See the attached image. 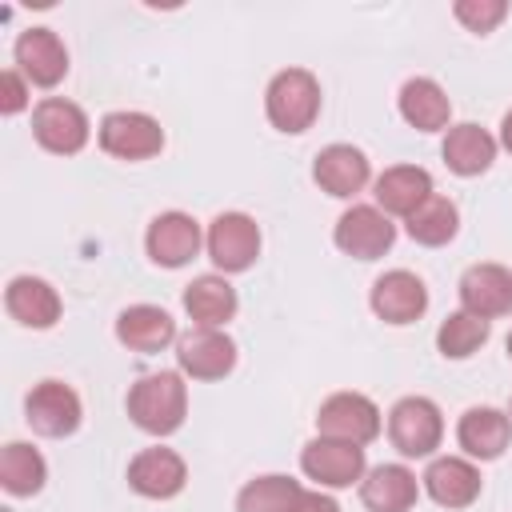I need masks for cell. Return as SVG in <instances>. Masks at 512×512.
<instances>
[{"mask_svg":"<svg viewBox=\"0 0 512 512\" xmlns=\"http://www.w3.org/2000/svg\"><path fill=\"white\" fill-rule=\"evenodd\" d=\"M368 180V160L352 144H332L316 156V184L332 196H352Z\"/></svg>","mask_w":512,"mask_h":512,"instance_id":"e0dca14e","label":"cell"},{"mask_svg":"<svg viewBox=\"0 0 512 512\" xmlns=\"http://www.w3.org/2000/svg\"><path fill=\"white\" fill-rule=\"evenodd\" d=\"M360 496L372 512H408L416 504V476L400 464H384L364 480Z\"/></svg>","mask_w":512,"mask_h":512,"instance_id":"7402d4cb","label":"cell"},{"mask_svg":"<svg viewBox=\"0 0 512 512\" xmlns=\"http://www.w3.org/2000/svg\"><path fill=\"white\" fill-rule=\"evenodd\" d=\"M452 232H456V208L444 196H428L408 216V236L420 244H444V240H452Z\"/></svg>","mask_w":512,"mask_h":512,"instance_id":"83f0119b","label":"cell"},{"mask_svg":"<svg viewBox=\"0 0 512 512\" xmlns=\"http://www.w3.org/2000/svg\"><path fill=\"white\" fill-rule=\"evenodd\" d=\"M128 484L144 496H176L184 488V460L168 448H148L128 464Z\"/></svg>","mask_w":512,"mask_h":512,"instance_id":"2e32d148","label":"cell"},{"mask_svg":"<svg viewBox=\"0 0 512 512\" xmlns=\"http://www.w3.org/2000/svg\"><path fill=\"white\" fill-rule=\"evenodd\" d=\"M184 404H188V392H184V384H180L176 372L144 376V380L128 392V416H132L144 432H156V436L180 428Z\"/></svg>","mask_w":512,"mask_h":512,"instance_id":"6da1fadb","label":"cell"},{"mask_svg":"<svg viewBox=\"0 0 512 512\" xmlns=\"http://www.w3.org/2000/svg\"><path fill=\"white\" fill-rule=\"evenodd\" d=\"M256 248H260V232H256V224L248 216L224 212V216L212 220V228H208V252L216 260V268L244 272L256 260Z\"/></svg>","mask_w":512,"mask_h":512,"instance_id":"8992f818","label":"cell"},{"mask_svg":"<svg viewBox=\"0 0 512 512\" xmlns=\"http://www.w3.org/2000/svg\"><path fill=\"white\" fill-rule=\"evenodd\" d=\"M304 472L320 484L344 488L364 472V448L344 444V440H312L304 448Z\"/></svg>","mask_w":512,"mask_h":512,"instance_id":"7c38bea8","label":"cell"},{"mask_svg":"<svg viewBox=\"0 0 512 512\" xmlns=\"http://www.w3.org/2000/svg\"><path fill=\"white\" fill-rule=\"evenodd\" d=\"M304 488L288 476H260L240 492V512H292Z\"/></svg>","mask_w":512,"mask_h":512,"instance_id":"f1b7e54d","label":"cell"},{"mask_svg":"<svg viewBox=\"0 0 512 512\" xmlns=\"http://www.w3.org/2000/svg\"><path fill=\"white\" fill-rule=\"evenodd\" d=\"M504 12H508V4L504 0H460L456 4V16L472 28V32H492L500 20H504Z\"/></svg>","mask_w":512,"mask_h":512,"instance_id":"4dcf8cb0","label":"cell"},{"mask_svg":"<svg viewBox=\"0 0 512 512\" xmlns=\"http://www.w3.org/2000/svg\"><path fill=\"white\" fill-rule=\"evenodd\" d=\"M28 424L40 436H68L80 424V400L68 384L60 380H44L28 392Z\"/></svg>","mask_w":512,"mask_h":512,"instance_id":"52a82bcc","label":"cell"},{"mask_svg":"<svg viewBox=\"0 0 512 512\" xmlns=\"http://www.w3.org/2000/svg\"><path fill=\"white\" fill-rule=\"evenodd\" d=\"M320 112V84L304 68H288L268 84V116L284 132H304Z\"/></svg>","mask_w":512,"mask_h":512,"instance_id":"7a4b0ae2","label":"cell"},{"mask_svg":"<svg viewBox=\"0 0 512 512\" xmlns=\"http://www.w3.org/2000/svg\"><path fill=\"white\" fill-rule=\"evenodd\" d=\"M16 64L32 84L52 88L68 72V52H64V44L52 28H28L16 40Z\"/></svg>","mask_w":512,"mask_h":512,"instance_id":"9c48e42d","label":"cell"},{"mask_svg":"<svg viewBox=\"0 0 512 512\" xmlns=\"http://www.w3.org/2000/svg\"><path fill=\"white\" fill-rule=\"evenodd\" d=\"M424 304H428V292H424V284H420L412 272H388V276H380L376 288H372V308H376V316H384L388 324H408V320H416V316L424 312Z\"/></svg>","mask_w":512,"mask_h":512,"instance_id":"9a60e30c","label":"cell"},{"mask_svg":"<svg viewBox=\"0 0 512 512\" xmlns=\"http://www.w3.org/2000/svg\"><path fill=\"white\" fill-rule=\"evenodd\" d=\"M0 484L12 496H32L44 484V460L28 444H8L0 452Z\"/></svg>","mask_w":512,"mask_h":512,"instance_id":"4316f807","label":"cell"},{"mask_svg":"<svg viewBox=\"0 0 512 512\" xmlns=\"http://www.w3.org/2000/svg\"><path fill=\"white\" fill-rule=\"evenodd\" d=\"M424 484H428L432 500L444 504V508H464V504H472L480 496V472L472 464H464V460H452V456L436 460L424 472Z\"/></svg>","mask_w":512,"mask_h":512,"instance_id":"ffe728a7","label":"cell"},{"mask_svg":"<svg viewBox=\"0 0 512 512\" xmlns=\"http://www.w3.org/2000/svg\"><path fill=\"white\" fill-rule=\"evenodd\" d=\"M400 112L408 124H416L420 132H436L448 124V96L432 84V80H408L400 92Z\"/></svg>","mask_w":512,"mask_h":512,"instance_id":"484cf974","label":"cell"},{"mask_svg":"<svg viewBox=\"0 0 512 512\" xmlns=\"http://www.w3.org/2000/svg\"><path fill=\"white\" fill-rule=\"evenodd\" d=\"M508 356H512V336H508Z\"/></svg>","mask_w":512,"mask_h":512,"instance_id":"e575fe53","label":"cell"},{"mask_svg":"<svg viewBox=\"0 0 512 512\" xmlns=\"http://www.w3.org/2000/svg\"><path fill=\"white\" fill-rule=\"evenodd\" d=\"M440 432H444L440 412H436V404L424 400V396L400 400V404L392 408V416H388V436H392V444H396L404 456H428V452L440 444Z\"/></svg>","mask_w":512,"mask_h":512,"instance_id":"3957f363","label":"cell"},{"mask_svg":"<svg viewBox=\"0 0 512 512\" xmlns=\"http://www.w3.org/2000/svg\"><path fill=\"white\" fill-rule=\"evenodd\" d=\"M428 196H432V180L424 168H388L376 180V200L384 204V212L412 216Z\"/></svg>","mask_w":512,"mask_h":512,"instance_id":"603a6c76","label":"cell"},{"mask_svg":"<svg viewBox=\"0 0 512 512\" xmlns=\"http://www.w3.org/2000/svg\"><path fill=\"white\" fill-rule=\"evenodd\" d=\"M200 248V228L192 216L184 212H168V216H156L152 228H148V252L156 264L164 268H176L184 260H192Z\"/></svg>","mask_w":512,"mask_h":512,"instance_id":"5bb4252c","label":"cell"},{"mask_svg":"<svg viewBox=\"0 0 512 512\" xmlns=\"http://www.w3.org/2000/svg\"><path fill=\"white\" fill-rule=\"evenodd\" d=\"M4 304H8V312H12L20 324H28V328H48V324H56V316H60L56 292H52L44 280H36V276H16V280L8 284V292H4Z\"/></svg>","mask_w":512,"mask_h":512,"instance_id":"ac0fdd59","label":"cell"},{"mask_svg":"<svg viewBox=\"0 0 512 512\" xmlns=\"http://www.w3.org/2000/svg\"><path fill=\"white\" fill-rule=\"evenodd\" d=\"M392 236H396V228L388 224V216H380V212L368 208V204L344 212L340 224H336V244H340L348 256H356V260H376V256L392 244Z\"/></svg>","mask_w":512,"mask_h":512,"instance_id":"8fae6325","label":"cell"},{"mask_svg":"<svg viewBox=\"0 0 512 512\" xmlns=\"http://www.w3.org/2000/svg\"><path fill=\"white\" fill-rule=\"evenodd\" d=\"M180 368L184 372H192L196 380H216V376H224L232 364H236V348H232V340L224 336V332H216V328H196V332H188L184 340H180Z\"/></svg>","mask_w":512,"mask_h":512,"instance_id":"4fadbf2b","label":"cell"},{"mask_svg":"<svg viewBox=\"0 0 512 512\" xmlns=\"http://www.w3.org/2000/svg\"><path fill=\"white\" fill-rule=\"evenodd\" d=\"M184 308H188V316H192L196 324L216 328V324L232 320V312H236V292H232V284H224L220 276H200L196 284H188Z\"/></svg>","mask_w":512,"mask_h":512,"instance_id":"cb8c5ba5","label":"cell"},{"mask_svg":"<svg viewBox=\"0 0 512 512\" xmlns=\"http://www.w3.org/2000/svg\"><path fill=\"white\" fill-rule=\"evenodd\" d=\"M320 432L328 440H344V444H368L380 432V412L372 400L356 396V392H340L332 400H324L320 416H316Z\"/></svg>","mask_w":512,"mask_h":512,"instance_id":"277c9868","label":"cell"},{"mask_svg":"<svg viewBox=\"0 0 512 512\" xmlns=\"http://www.w3.org/2000/svg\"><path fill=\"white\" fill-rule=\"evenodd\" d=\"M24 108V80L8 68L4 72V112H20Z\"/></svg>","mask_w":512,"mask_h":512,"instance_id":"1f68e13d","label":"cell"},{"mask_svg":"<svg viewBox=\"0 0 512 512\" xmlns=\"http://www.w3.org/2000/svg\"><path fill=\"white\" fill-rule=\"evenodd\" d=\"M460 300L480 320L512 312V272H504L500 264H476V268H468L464 280H460Z\"/></svg>","mask_w":512,"mask_h":512,"instance_id":"30bf717a","label":"cell"},{"mask_svg":"<svg viewBox=\"0 0 512 512\" xmlns=\"http://www.w3.org/2000/svg\"><path fill=\"white\" fill-rule=\"evenodd\" d=\"M484 336H488V324L480 320V316H472V312H456V316H448L444 320V328H440V352L444 356H472L480 344H484Z\"/></svg>","mask_w":512,"mask_h":512,"instance_id":"f546056e","label":"cell"},{"mask_svg":"<svg viewBox=\"0 0 512 512\" xmlns=\"http://www.w3.org/2000/svg\"><path fill=\"white\" fill-rule=\"evenodd\" d=\"M504 144H508V152H512V112L504 116Z\"/></svg>","mask_w":512,"mask_h":512,"instance_id":"836d02e7","label":"cell"},{"mask_svg":"<svg viewBox=\"0 0 512 512\" xmlns=\"http://www.w3.org/2000/svg\"><path fill=\"white\" fill-rule=\"evenodd\" d=\"M116 336L136 348V352H160L172 336H176V324L164 308H152V304H136L128 308L120 320H116Z\"/></svg>","mask_w":512,"mask_h":512,"instance_id":"d6986e66","label":"cell"},{"mask_svg":"<svg viewBox=\"0 0 512 512\" xmlns=\"http://www.w3.org/2000/svg\"><path fill=\"white\" fill-rule=\"evenodd\" d=\"M32 132L48 152H80L88 140V120L68 100H44L32 112Z\"/></svg>","mask_w":512,"mask_h":512,"instance_id":"ba28073f","label":"cell"},{"mask_svg":"<svg viewBox=\"0 0 512 512\" xmlns=\"http://www.w3.org/2000/svg\"><path fill=\"white\" fill-rule=\"evenodd\" d=\"M508 436H512V424L496 408H468L460 420V444L480 460L500 456L508 448Z\"/></svg>","mask_w":512,"mask_h":512,"instance_id":"44dd1931","label":"cell"},{"mask_svg":"<svg viewBox=\"0 0 512 512\" xmlns=\"http://www.w3.org/2000/svg\"><path fill=\"white\" fill-rule=\"evenodd\" d=\"M100 144L104 152L112 156H124V160H144V156H156L160 144H164V132L152 116L144 112H112L104 116L100 124Z\"/></svg>","mask_w":512,"mask_h":512,"instance_id":"5b68a950","label":"cell"},{"mask_svg":"<svg viewBox=\"0 0 512 512\" xmlns=\"http://www.w3.org/2000/svg\"><path fill=\"white\" fill-rule=\"evenodd\" d=\"M292 512H340V508L328 496H320V492H300L296 504H292Z\"/></svg>","mask_w":512,"mask_h":512,"instance_id":"d6a6232c","label":"cell"},{"mask_svg":"<svg viewBox=\"0 0 512 512\" xmlns=\"http://www.w3.org/2000/svg\"><path fill=\"white\" fill-rule=\"evenodd\" d=\"M492 152H496L492 136H488L484 128H476V124H460V128H452L448 140H444V160H448V168L460 172V176L484 172V168L492 164Z\"/></svg>","mask_w":512,"mask_h":512,"instance_id":"d4e9b609","label":"cell"}]
</instances>
